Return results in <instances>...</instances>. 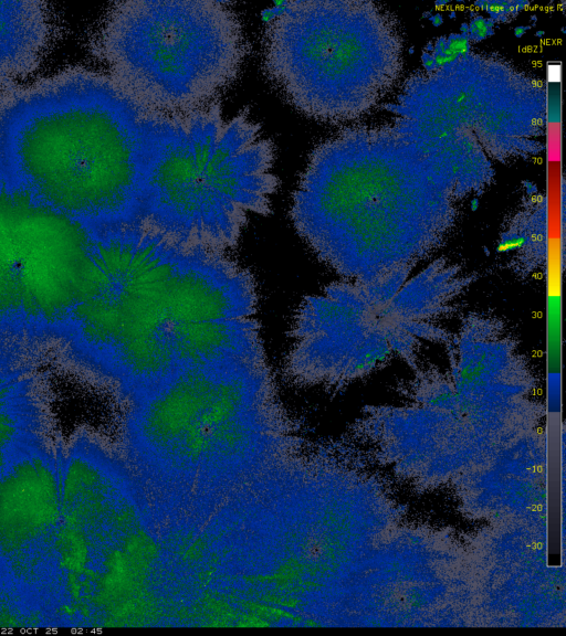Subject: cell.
Instances as JSON below:
<instances>
[{
    "label": "cell",
    "instance_id": "6da1fadb",
    "mask_svg": "<svg viewBox=\"0 0 566 636\" xmlns=\"http://www.w3.org/2000/svg\"><path fill=\"white\" fill-rule=\"evenodd\" d=\"M253 275L140 221L98 227L94 267L62 335L129 403L179 373L265 362Z\"/></svg>",
    "mask_w": 566,
    "mask_h": 636
},
{
    "label": "cell",
    "instance_id": "7a4b0ae2",
    "mask_svg": "<svg viewBox=\"0 0 566 636\" xmlns=\"http://www.w3.org/2000/svg\"><path fill=\"white\" fill-rule=\"evenodd\" d=\"M148 114L77 73L0 108V179L93 227L138 220Z\"/></svg>",
    "mask_w": 566,
    "mask_h": 636
},
{
    "label": "cell",
    "instance_id": "3957f363",
    "mask_svg": "<svg viewBox=\"0 0 566 636\" xmlns=\"http://www.w3.org/2000/svg\"><path fill=\"white\" fill-rule=\"evenodd\" d=\"M275 147L248 110L219 100L176 115L148 114L137 221L177 243L226 253L251 214L271 213Z\"/></svg>",
    "mask_w": 566,
    "mask_h": 636
},
{
    "label": "cell",
    "instance_id": "277c9868",
    "mask_svg": "<svg viewBox=\"0 0 566 636\" xmlns=\"http://www.w3.org/2000/svg\"><path fill=\"white\" fill-rule=\"evenodd\" d=\"M98 51L108 77L151 115L217 102L248 52L239 15L213 0L117 2L104 19Z\"/></svg>",
    "mask_w": 566,
    "mask_h": 636
},
{
    "label": "cell",
    "instance_id": "5b68a950",
    "mask_svg": "<svg viewBox=\"0 0 566 636\" xmlns=\"http://www.w3.org/2000/svg\"><path fill=\"white\" fill-rule=\"evenodd\" d=\"M105 451L77 437L60 452L54 627H103L122 618L127 583L125 505Z\"/></svg>",
    "mask_w": 566,
    "mask_h": 636
},
{
    "label": "cell",
    "instance_id": "8992f818",
    "mask_svg": "<svg viewBox=\"0 0 566 636\" xmlns=\"http://www.w3.org/2000/svg\"><path fill=\"white\" fill-rule=\"evenodd\" d=\"M96 230L0 179V335L63 332L92 275Z\"/></svg>",
    "mask_w": 566,
    "mask_h": 636
},
{
    "label": "cell",
    "instance_id": "52a82bcc",
    "mask_svg": "<svg viewBox=\"0 0 566 636\" xmlns=\"http://www.w3.org/2000/svg\"><path fill=\"white\" fill-rule=\"evenodd\" d=\"M266 362L184 371L133 403L132 443L200 455L275 442L287 432Z\"/></svg>",
    "mask_w": 566,
    "mask_h": 636
},
{
    "label": "cell",
    "instance_id": "ba28073f",
    "mask_svg": "<svg viewBox=\"0 0 566 636\" xmlns=\"http://www.w3.org/2000/svg\"><path fill=\"white\" fill-rule=\"evenodd\" d=\"M60 449L31 451L0 471V582L54 627Z\"/></svg>",
    "mask_w": 566,
    "mask_h": 636
},
{
    "label": "cell",
    "instance_id": "9c48e42d",
    "mask_svg": "<svg viewBox=\"0 0 566 636\" xmlns=\"http://www.w3.org/2000/svg\"><path fill=\"white\" fill-rule=\"evenodd\" d=\"M22 339L0 341V471L24 454L53 444L36 364Z\"/></svg>",
    "mask_w": 566,
    "mask_h": 636
},
{
    "label": "cell",
    "instance_id": "30bf717a",
    "mask_svg": "<svg viewBox=\"0 0 566 636\" xmlns=\"http://www.w3.org/2000/svg\"><path fill=\"white\" fill-rule=\"evenodd\" d=\"M49 36V19L40 2L0 1V86L35 66Z\"/></svg>",
    "mask_w": 566,
    "mask_h": 636
},
{
    "label": "cell",
    "instance_id": "8fae6325",
    "mask_svg": "<svg viewBox=\"0 0 566 636\" xmlns=\"http://www.w3.org/2000/svg\"><path fill=\"white\" fill-rule=\"evenodd\" d=\"M0 627H46L45 622L19 595L0 582Z\"/></svg>",
    "mask_w": 566,
    "mask_h": 636
},
{
    "label": "cell",
    "instance_id": "7c38bea8",
    "mask_svg": "<svg viewBox=\"0 0 566 636\" xmlns=\"http://www.w3.org/2000/svg\"><path fill=\"white\" fill-rule=\"evenodd\" d=\"M447 46L455 54H463L469 50V40L467 35L453 34L449 38Z\"/></svg>",
    "mask_w": 566,
    "mask_h": 636
},
{
    "label": "cell",
    "instance_id": "4fadbf2b",
    "mask_svg": "<svg viewBox=\"0 0 566 636\" xmlns=\"http://www.w3.org/2000/svg\"><path fill=\"white\" fill-rule=\"evenodd\" d=\"M488 21H485L482 17L474 19L470 25V31L473 32L475 39L481 40L488 36L489 34Z\"/></svg>",
    "mask_w": 566,
    "mask_h": 636
},
{
    "label": "cell",
    "instance_id": "5bb4252c",
    "mask_svg": "<svg viewBox=\"0 0 566 636\" xmlns=\"http://www.w3.org/2000/svg\"><path fill=\"white\" fill-rule=\"evenodd\" d=\"M421 60H422L423 66H424L427 70H432V68H434V67L437 66L433 56L430 55V54L427 53V52H424V53L422 54Z\"/></svg>",
    "mask_w": 566,
    "mask_h": 636
},
{
    "label": "cell",
    "instance_id": "9a60e30c",
    "mask_svg": "<svg viewBox=\"0 0 566 636\" xmlns=\"http://www.w3.org/2000/svg\"><path fill=\"white\" fill-rule=\"evenodd\" d=\"M429 19L434 26H440L443 23V18L440 13H436L431 15Z\"/></svg>",
    "mask_w": 566,
    "mask_h": 636
},
{
    "label": "cell",
    "instance_id": "2e32d148",
    "mask_svg": "<svg viewBox=\"0 0 566 636\" xmlns=\"http://www.w3.org/2000/svg\"><path fill=\"white\" fill-rule=\"evenodd\" d=\"M527 29H528V26H524V25L516 26V28L514 29V35H515L516 38H521L522 35L525 34V32L527 31Z\"/></svg>",
    "mask_w": 566,
    "mask_h": 636
},
{
    "label": "cell",
    "instance_id": "e0dca14e",
    "mask_svg": "<svg viewBox=\"0 0 566 636\" xmlns=\"http://www.w3.org/2000/svg\"><path fill=\"white\" fill-rule=\"evenodd\" d=\"M460 31L462 35H467L470 32V25L467 22H463L460 26Z\"/></svg>",
    "mask_w": 566,
    "mask_h": 636
},
{
    "label": "cell",
    "instance_id": "ac0fdd59",
    "mask_svg": "<svg viewBox=\"0 0 566 636\" xmlns=\"http://www.w3.org/2000/svg\"><path fill=\"white\" fill-rule=\"evenodd\" d=\"M474 4L480 7L483 10H488V8H489V1H485V0L484 1H476Z\"/></svg>",
    "mask_w": 566,
    "mask_h": 636
},
{
    "label": "cell",
    "instance_id": "d6986e66",
    "mask_svg": "<svg viewBox=\"0 0 566 636\" xmlns=\"http://www.w3.org/2000/svg\"><path fill=\"white\" fill-rule=\"evenodd\" d=\"M478 205H479V200H478V199H473L472 202H471V208H472V210H475V209L478 208Z\"/></svg>",
    "mask_w": 566,
    "mask_h": 636
},
{
    "label": "cell",
    "instance_id": "ffe728a7",
    "mask_svg": "<svg viewBox=\"0 0 566 636\" xmlns=\"http://www.w3.org/2000/svg\"><path fill=\"white\" fill-rule=\"evenodd\" d=\"M433 49H434V45L431 44V43H429V44L426 46V51H433Z\"/></svg>",
    "mask_w": 566,
    "mask_h": 636
},
{
    "label": "cell",
    "instance_id": "44dd1931",
    "mask_svg": "<svg viewBox=\"0 0 566 636\" xmlns=\"http://www.w3.org/2000/svg\"><path fill=\"white\" fill-rule=\"evenodd\" d=\"M447 1H436V6H444L447 4Z\"/></svg>",
    "mask_w": 566,
    "mask_h": 636
},
{
    "label": "cell",
    "instance_id": "7402d4cb",
    "mask_svg": "<svg viewBox=\"0 0 566 636\" xmlns=\"http://www.w3.org/2000/svg\"><path fill=\"white\" fill-rule=\"evenodd\" d=\"M535 34H536V36L541 38V36H543V35H544V31H536V33H535Z\"/></svg>",
    "mask_w": 566,
    "mask_h": 636
},
{
    "label": "cell",
    "instance_id": "603a6c76",
    "mask_svg": "<svg viewBox=\"0 0 566 636\" xmlns=\"http://www.w3.org/2000/svg\"><path fill=\"white\" fill-rule=\"evenodd\" d=\"M449 17H450V19H455V12L454 11L450 12Z\"/></svg>",
    "mask_w": 566,
    "mask_h": 636
},
{
    "label": "cell",
    "instance_id": "cb8c5ba5",
    "mask_svg": "<svg viewBox=\"0 0 566 636\" xmlns=\"http://www.w3.org/2000/svg\"><path fill=\"white\" fill-rule=\"evenodd\" d=\"M422 15H423V18H424V17H429V18H430V17H431V13H430V12H426V13H423Z\"/></svg>",
    "mask_w": 566,
    "mask_h": 636
},
{
    "label": "cell",
    "instance_id": "d4e9b609",
    "mask_svg": "<svg viewBox=\"0 0 566 636\" xmlns=\"http://www.w3.org/2000/svg\"><path fill=\"white\" fill-rule=\"evenodd\" d=\"M409 52H410V54H412V52H413V49H412V47H411V49H409Z\"/></svg>",
    "mask_w": 566,
    "mask_h": 636
},
{
    "label": "cell",
    "instance_id": "484cf974",
    "mask_svg": "<svg viewBox=\"0 0 566 636\" xmlns=\"http://www.w3.org/2000/svg\"><path fill=\"white\" fill-rule=\"evenodd\" d=\"M1 337H2V336L0 335V339H1Z\"/></svg>",
    "mask_w": 566,
    "mask_h": 636
}]
</instances>
